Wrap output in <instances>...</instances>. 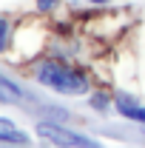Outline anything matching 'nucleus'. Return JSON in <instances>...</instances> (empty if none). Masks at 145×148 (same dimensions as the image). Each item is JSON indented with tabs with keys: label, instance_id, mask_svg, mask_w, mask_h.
<instances>
[{
	"label": "nucleus",
	"instance_id": "f257e3e1",
	"mask_svg": "<svg viewBox=\"0 0 145 148\" xmlns=\"http://www.w3.org/2000/svg\"><path fill=\"white\" fill-rule=\"evenodd\" d=\"M37 83L40 86H46V88H51V91H60V94H74V97H80V94L88 91V80L83 77L80 71H74L68 66H60V63H40L37 66Z\"/></svg>",
	"mask_w": 145,
	"mask_h": 148
},
{
	"label": "nucleus",
	"instance_id": "0eeeda50",
	"mask_svg": "<svg viewBox=\"0 0 145 148\" xmlns=\"http://www.w3.org/2000/svg\"><path fill=\"white\" fill-rule=\"evenodd\" d=\"M57 6V0H37V9L40 12H49V9H54Z\"/></svg>",
	"mask_w": 145,
	"mask_h": 148
},
{
	"label": "nucleus",
	"instance_id": "f03ea898",
	"mask_svg": "<svg viewBox=\"0 0 145 148\" xmlns=\"http://www.w3.org/2000/svg\"><path fill=\"white\" fill-rule=\"evenodd\" d=\"M37 134L46 137V140H51V143H57V145H66V148H91V145H97L94 140L77 134V131L63 128V125H57V123H40V125H37Z\"/></svg>",
	"mask_w": 145,
	"mask_h": 148
},
{
	"label": "nucleus",
	"instance_id": "7ed1b4c3",
	"mask_svg": "<svg viewBox=\"0 0 145 148\" xmlns=\"http://www.w3.org/2000/svg\"><path fill=\"white\" fill-rule=\"evenodd\" d=\"M114 103H117V111H120L122 117L134 120V123H145V108L140 106V103H134L128 94H117V97H114Z\"/></svg>",
	"mask_w": 145,
	"mask_h": 148
},
{
	"label": "nucleus",
	"instance_id": "20e7f679",
	"mask_svg": "<svg viewBox=\"0 0 145 148\" xmlns=\"http://www.w3.org/2000/svg\"><path fill=\"white\" fill-rule=\"evenodd\" d=\"M23 100H26L23 88H17L12 80H6V77L0 74V103H12V106H17V103H23Z\"/></svg>",
	"mask_w": 145,
	"mask_h": 148
},
{
	"label": "nucleus",
	"instance_id": "423d86ee",
	"mask_svg": "<svg viewBox=\"0 0 145 148\" xmlns=\"http://www.w3.org/2000/svg\"><path fill=\"white\" fill-rule=\"evenodd\" d=\"M6 43H9V23H6V20L0 17V54H3Z\"/></svg>",
	"mask_w": 145,
	"mask_h": 148
},
{
	"label": "nucleus",
	"instance_id": "6e6552de",
	"mask_svg": "<svg viewBox=\"0 0 145 148\" xmlns=\"http://www.w3.org/2000/svg\"><path fill=\"white\" fill-rule=\"evenodd\" d=\"M88 3H94V6H103V3H108V0H88Z\"/></svg>",
	"mask_w": 145,
	"mask_h": 148
},
{
	"label": "nucleus",
	"instance_id": "39448f33",
	"mask_svg": "<svg viewBox=\"0 0 145 148\" xmlns=\"http://www.w3.org/2000/svg\"><path fill=\"white\" fill-rule=\"evenodd\" d=\"M0 143H14V145H23V143H29V137L17 131L9 120H0Z\"/></svg>",
	"mask_w": 145,
	"mask_h": 148
}]
</instances>
